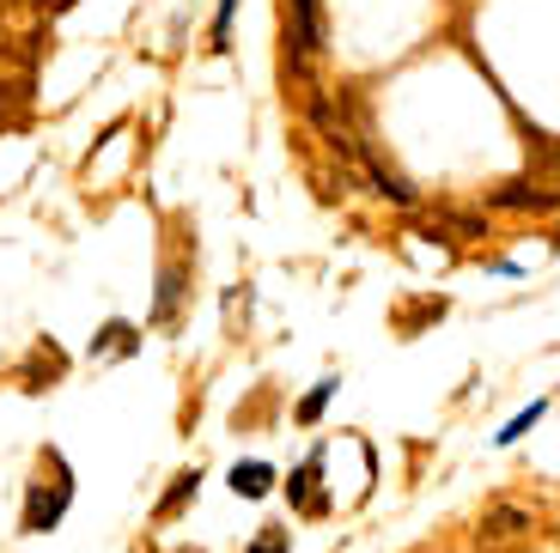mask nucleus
Returning <instances> with one entry per match:
<instances>
[{"label":"nucleus","mask_w":560,"mask_h":553,"mask_svg":"<svg viewBox=\"0 0 560 553\" xmlns=\"http://www.w3.org/2000/svg\"><path fill=\"white\" fill-rule=\"evenodd\" d=\"M536 553H560V529H548V536H542V548H536Z\"/></svg>","instance_id":"nucleus-18"},{"label":"nucleus","mask_w":560,"mask_h":553,"mask_svg":"<svg viewBox=\"0 0 560 553\" xmlns=\"http://www.w3.org/2000/svg\"><path fill=\"white\" fill-rule=\"evenodd\" d=\"M68 498H73V481H61L56 493H49V486H31V498H25V529L31 536H49V529L61 523V511H68Z\"/></svg>","instance_id":"nucleus-3"},{"label":"nucleus","mask_w":560,"mask_h":553,"mask_svg":"<svg viewBox=\"0 0 560 553\" xmlns=\"http://www.w3.org/2000/svg\"><path fill=\"white\" fill-rule=\"evenodd\" d=\"M128 353H140V329L135 322H104L98 334H92V360H128Z\"/></svg>","instance_id":"nucleus-7"},{"label":"nucleus","mask_w":560,"mask_h":553,"mask_svg":"<svg viewBox=\"0 0 560 553\" xmlns=\"http://www.w3.org/2000/svg\"><path fill=\"white\" fill-rule=\"evenodd\" d=\"M183 292H189V268H183V262H165V268H159L153 310H147V322H153V329H165V322H177V310H183Z\"/></svg>","instance_id":"nucleus-4"},{"label":"nucleus","mask_w":560,"mask_h":553,"mask_svg":"<svg viewBox=\"0 0 560 553\" xmlns=\"http://www.w3.org/2000/svg\"><path fill=\"white\" fill-rule=\"evenodd\" d=\"M433 232H457V237H488V220H481V213H463V208H439V213H433Z\"/></svg>","instance_id":"nucleus-10"},{"label":"nucleus","mask_w":560,"mask_h":553,"mask_svg":"<svg viewBox=\"0 0 560 553\" xmlns=\"http://www.w3.org/2000/svg\"><path fill=\"white\" fill-rule=\"evenodd\" d=\"M365 177H372V189H378L384 201H396V208H408V201H415V189H408V183L396 177V170H384V165H365Z\"/></svg>","instance_id":"nucleus-11"},{"label":"nucleus","mask_w":560,"mask_h":553,"mask_svg":"<svg viewBox=\"0 0 560 553\" xmlns=\"http://www.w3.org/2000/svg\"><path fill=\"white\" fill-rule=\"evenodd\" d=\"M250 553H287V529H268V536L262 541H256V548Z\"/></svg>","instance_id":"nucleus-17"},{"label":"nucleus","mask_w":560,"mask_h":553,"mask_svg":"<svg viewBox=\"0 0 560 553\" xmlns=\"http://www.w3.org/2000/svg\"><path fill=\"white\" fill-rule=\"evenodd\" d=\"M317 469H323V450H311V457H305V469H299L293 481H287V498H293L299 511H323V505H329L323 493H311V481H317Z\"/></svg>","instance_id":"nucleus-8"},{"label":"nucleus","mask_w":560,"mask_h":553,"mask_svg":"<svg viewBox=\"0 0 560 553\" xmlns=\"http://www.w3.org/2000/svg\"><path fill=\"white\" fill-rule=\"evenodd\" d=\"M542 414H548V401L536 396L530 408H524L518 420H505V432H493V438H500V444H518V438H524V432H530V426H536V420H542Z\"/></svg>","instance_id":"nucleus-14"},{"label":"nucleus","mask_w":560,"mask_h":553,"mask_svg":"<svg viewBox=\"0 0 560 553\" xmlns=\"http://www.w3.org/2000/svg\"><path fill=\"white\" fill-rule=\"evenodd\" d=\"M488 208H500V213H548V208H560V195L555 189H530V183H500V189L488 195Z\"/></svg>","instance_id":"nucleus-5"},{"label":"nucleus","mask_w":560,"mask_h":553,"mask_svg":"<svg viewBox=\"0 0 560 553\" xmlns=\"http://www.w3.org/2000/svg\"><path fill=\"white\" fill-rule=\"evenodd\" d=\"M61 372H68V360H61V346H56V341H37V346H31V360L19 365V377H25V389H49Z\"/></svg>","instance_id":"nucleus-6"},{"label":"nucleus","mask_w":560,"mask_h":553,"mask_svg":"<svg viewBox=\"0 0 560 553\" xmlns=\"http://www.w3.org/2000/svg\"><path fill=\"white\" fill-rule=\"evenodd\" d=\"M196 486H201V474L189 469V474H177V486H171L165 498H159V517H177L183 505H189V498H196Z\"/></svg>","instance_id":"nucleus-12"},{"label":"nucleus","mask_w":560,"mask_h":553,"mask_svg":"<svg viewBox=\"0 0 560 553\" xmlns=\"http://www.w3.org/2000/svg\"><path fill=\"white\" fill-rule=\"evenodd\" d=\"M329 396H336V377H323V384L311 389L305 401H299V426H317V420H323V408H329Z\"/></svg>","instance_id":"nucleus-13"},{"label":"nucleus","mask_w":560,"mask_h":553,"mask_svg":"<svg viewBox=\"0 0 560 553\" xmlns=\"http://www.w3.org/2000/svg\"><path fill=\"white\" fill-rule=\"evenodd\" d=\"M37 7H43V13H68L73 0H37Z\"/></svg>","instance_id":"nucleus-19"},{"label":"nucleus","mask_w":560,"mask_h":553,"mask_svg":"<svg viewBox=\"0 0 560 553\" xmlns=\"http://www.w3.org/2000/svg\"><path fill=\"white\" fill-rule=\"evenodd\" d=\"M536 517L524 511V505H512V498H500V505H488V517H481V548H505V541L530 536Z\"/></svg>","instance_id":"nucleus-2"},{"label":"nucleus","mask_w":560,"mask_h":553,"mask_svg":"<svg viewBox=\"0 0 560 553\" xmlns=\"http://www.w3.org/2000/svg\"><path fill=\"white\" fill-rule=\"evenodd\" d=\"M25 97H31V85H13L7 73H0V122H13V116L25 110Z\"/></svg>","instance_id":"nucleus-16"},{"label":"nucleus","mask_w":560,"mask_h":553,"mask_svg":"<svg viewBox=\"0 0 560 553\" xmlns=\"http://www.w3.org/2000/svg\"><path fill=\"white\" fill-rule=\"evenodd\" d=\"M268 486H275V469H268V462H238V469H232V493L238 498H262Z\"/></svg>","instance_id":"nucleus-9"},{"label":"nucleus","mask_w":560,"mask_h":553,"mask_svg":"<svg viewBox=\"0 0 560 553\" xmlns=\"http://www.w3.org/2000/svg\"><path fill=\"white\" fill-rule=\"evenodd\" d=\"M232 19H238V0H213V31H208V37H213V56H220L225 37H232Z\"/></svg>","instance_id":"nucleus-15"},{"label":"nucleus","mask_w":560,"mask_h":553,"mask_svg":"<svg viewBox=\"0 0 560 553\" xmlns=\"http://www.w3.org/2000/svg\"><path fill=\"white\" fill-rule=\"evenodd\" d=\"M293 7V31H287V61H305L317 56V43H323V0H287Z\"/></svg>","instance_id":"nucleus-1"}]
</instances>
